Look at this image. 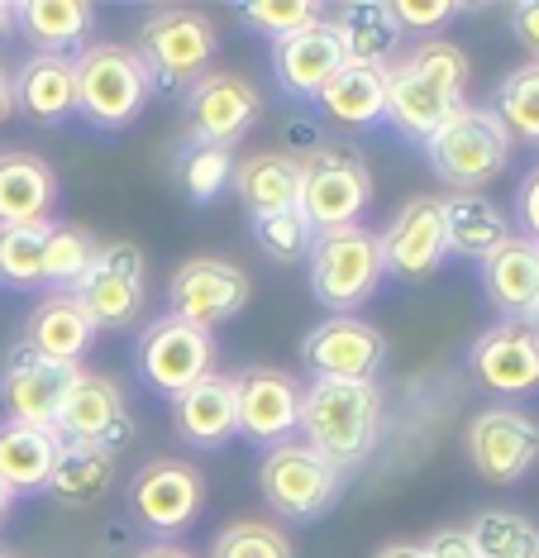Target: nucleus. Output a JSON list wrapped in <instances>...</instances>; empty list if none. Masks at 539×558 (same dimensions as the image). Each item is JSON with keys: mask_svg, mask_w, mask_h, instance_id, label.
<instances>
[{"mask_svg": "<svg viewBox=\"0 0 539 558\" xmlns=\"http://www.w3.org/2000/svg\"><path fill=\"white\" fill-rule=\"evenodd\" d=\"M468 58L448 39H420L402 62L387 68V124L426 148L454 110H464Z\"/></svg>", "mask_w": 539, "mask_h": 558, "instance_id": "1", "label": "nucleus"}, {"mask_svg": "<svg viewBox=\"0 0 539 558\" xmlns=\"http://www.w3.org/2000/svg\"><path fill=\"white\" fill-rule=\"evenodd\" d=\"M301 439L320 449L330 463H363L382 429V391L378 383H311L301 391Z\"/></svg>", "mask_w": 539, "mask_h": 558, "instance_id": "2", "label": "nucleus"}, {"mask_svg": "<svg viewBox=\"0 0 539 558\" xmlns=\"http://www.w3.org/2000/svg\"><path fill=\"white\" fill-rule=\"evenodd\" d=\"M76 72V116L96 130H124L144 116L153 100V77L144 58L120 44H92L82 58H72Z\"/></svg>", "mask_w": 539, "mask_h": 558, "instance_id": "3", "label": "nucleus"}, {"mask_svg": "<svg viewBox=\"0 0 539 558\" xmlns=\"http://www.w3.org/2000/svg\"><path fill=\"white\" fill-rule=\"evenodd\" d=\"M426 158L434 177L454 192H482L487 182L506 172L511 162V134L502 130L496 110L464 106L444 120V130L426 144Z\"/></svg>", "mask_w": 539, "mask_h": 558, "instance_id": "4", "label": "nucleus"}, {"mask_svg": "<svg viewBox=\"0 0 539 558\" xmlns=\"http://www.w3.org/2000/svg\"><path fill=\"white\" fill-rule=\"evenodd\" d=\"M301 215L311 220L315 234L325 230H349L363 220L372 201V172L358 148L349 144H320L301 154Z\"/></svg>", "mask_w": 539, "mask_h": 558, "instance_id": "5", "label": "nucleus"}, {"mask_svg": "<svg viewBox=\"0 0 539 558\" xmlns=\"http://www.w3.org/2000/svg\"><path fill=\"white\" fill-rule=\"evenodd\" d=\"M134 53L144 58L153 92H168V86H191L196 77L211 72L215 53H220V34H215L205 10L163 5L144 20Z\"/></svg>", "mask_w": 539, "mask_h": 558, "instance_id": "6", "label": "nucleus"}, {"mask_svg": "<svg viewBox=\"0 0 539 558\" xmlns=\"http://www.w3.org/2000/svg\"><path fill=\"white\" fill-rule=\"evenodd\" d=\"M259 492L282 520L311 525L339 501L344 492V468L330 463L320 449H311L306 439H287L277 449L263 453L259 463Z\"/></svg>", "mask_w": 539, "mask_h": 558, "instance_id": "7", "label": "nucleus"}, {"mask_svg": "<svg viewBox=\"0 0 539 558\" xmlns=\"http://www.w3.org/2000/svg\"><path fill=\"white\" fill-rule=\"evenodd\" d=\"M311 291L325 301L335 315H354L372 291L382 287V234L349 225V230H325L315 234L311 248Z\"/></svg>", "mask_w": 539, "mask_h": 558, "instance_id": "8", "label": "nucleus"}, {"mask_svg": "<svg viewBox=\"0 0 539 558\" xmlns=\"http://www.w3.org/2000/svg\"><path fill=\"white\" fill-rule=\"evenodd\" d=\"M72 296L82 301V311L96 320V329H124L148 301L144 248L130 244V239L96 244L92 263H86L82 277L72 282Z\"/></svg>", "mask_w": 539, "mask_h": 558, "instance_id": "9", "label": "nucleus"}, {"mask_svg": "<svg viewBox=\"0 0 539 558\" xmlns=\"http://www.w3.org/2000/svg\"><path fill=\"white\" fill-rule=\"evenodd\" d=\"M134 363H139V377L163 391V397H182L187 387L205 383L215 373V339L211 329H196L177 315H163L153 320L134 344Z\"/></svg>", "mask_w": 539, "mask_h": 558, "instance_id": "10", "label": "nucleus"}, {"mask_svg": "<svg viewBox=\"0 0 539 558\" xmlns=\"http://www.w3.org/2000/svg\"><path fill=\"white\" fill-rule=\"evenodd\" d=\"M130 515L153 535H182L205 506V482L187 459H148L130 477Z\"/></svg>", "mask_w": 539, "mask_h": 558, "instance_id": "11", "label": "nucleus"}, {"mask_svg": "<svg viewBox=\"0 0 539 558\" xmlns=\"http://www.w3.org/2000/svg\"><path fill=\"white\" fill-rule=\"evenodd\" d=\"M301 359L315 383H372V373L387 363V339L358 315H330L306 335Z\"/></svg>", "mask_w": 539, "mask_h": 558, "instance_id": "12", "label": "nucleus"}, {"mask_svg": "<svg viewBox=\"0 0 539 558\" xmlns=\"http://www.w3.org/2000/svg\"><path fill=\"white\" fill-rule=\"evenodd\" d=\"M249 272L235 268V263L225 258H191L182 268L172 272L168 282V301H172V315L196 329H215L225 320H235V315L249 306Z\"/></svg>", "mask_w": 539, "mask_h": 558, "instance_id": "13", "label": "nucleus"}, {"mask_svg": "<svg viewBox=\"0 0 539 558\" xmlns=\"http://www.w3.org/2000/svg\"><path fill=\"white\" fill-rule=\"evenodd\" d=\"M259 110H263L259 86L249 77H235V72H205V77L187 86V124L196 144L235 148L253 130Z\"/></svg>", "mask_w": 539, "mask_h": 558, "instance_id": "14", "label": "nucleus"}, {"mask_svg": "<svg viewBox=\"0 0 539 558\" xmlns=\"http://www.w3.org/2000/svg\"><path fill=\"white\" fill-rule=\"evenodd\" d=\"M468 459L478 477L511 487L539 463V425L516 405H492V411L472 415L468 425Z\"/></svg>", "mask_w": 539, "mask_h": 558, "instance_id": "15", "label": "nucleus"}, {"mask_svg": "<svg viewBox=\"0 0 539 558\" xmlns=\"http://www.w3.org/2000/svg\"><path fill=\"white\" fill-rule=\"evenodd\" d=\"M239 391V435H249L263 449H277L301 425V383L282 367H243L235 377Z\"/></svg>", "mask_w": 539, "mask_h": 558, "instance_id": "16", "label": "nucleus"}, {"mask_svg": "<svg viewBox=\"0 0 539 558\" xmlns=\"http://www.w3.org/2000/svg\"><path fill=\"white\" fill-rule=\"evenodd\" d=\"M468 363L472 377L496 397H530L539 391V325L502 320L482 329Z\"/></svg>", "mask_w": 539, "mask_h": 558, "instance_id": "17", "label": "nucleus"}, {"mask_svg": "<svg viewBox=\"0 0 539 558\" xmlns=\"http://www.w3.org/2000/svg\"><path fill=\"white\" fill-rule=\"evenodd\" d=\"M53 429L62 435V444H100V449H120L134 435L120 387L100 373H82V367H76L68 397L58 405Z\"/></svg>", "mask_w": 539, "mask_h": 558, "instance_id": "18", "label": "nucleus"}, {"mask_svg": "<svg viewBox=\"0 0 539 558\" xmlns=\"http://www.w3.org/2000/svg\"><path fill=\"white\" fill-rule=\"evenodd\" d=\"M72 377L76 367H62L15 349L10 363L0 367V425H53Z\"/></svg>", "mask_w": 539, "mask_h": 558, "instance_id": "19", "label": "nucleus"}, {"mask_svg": "<svg viewBox=\"0 0 539 558\" xmlns=\"http://www.w3.org/2000/svg\"><path fill=\"white\" fill-rule=\"evenodd\" d=\"M444 206L440 196H416L396 210L382 234V277H426L444 258Z\"/></svg>", "mask_w": 539, "mask_h": 558, "instance_id": "20", "label": "nucleus"}, {"mask_svg": "<svg viewBox=\"0 0 539 558\" xmlns=\"http://www.w3.org/2000/svg\"><path fill=\"white\" fill-rule=\"evenodd\" d=\"M92 344H96V320L82 311V301H76L72 291H48V296L29 311V320H24L20 349L34 353V359L76 367Z\"/></svg>", "mask_w": 539, "mask_h": 558, "instance_id": "21", "label": "nucleus"}, {"mask_svg": "<svg viewBox=\"0 0 539 558\" xmlns=\"http://www.w3.org/2000/svg\"><path fill=\"white\" fill-rule=\"evenodd\" d=\"M482 291L506 320H525L535 325L539 315V244L511 234L506 244H496L487 258L478 263Z\"/></svg>", "mask_w": 539, "mask_h": 558, "instance_id": "22", "label": "nucleus"}, {"mask_svg": "<svg viewBox=\"0 0 539 558\" xmlns=\"http://www.w3.org/2000/svg\"><path fill=\"white\" fill-rule=\"evenodd\" d=\"M344 44L335 34V24H311V29L291 34V39L273 44V68H277V82L287 96L297 100H315L320 92L330 86V77L344 68Z\"/></svg>", "mask_w": 539, "mask_h": 558, "instance_id": "23", "label": "nucleus"}, {"mask_svg": "<svg viewBox=\"0 0 539 558\" xmlns=\"http://www.w3.org/2000/svg\"><path fill=\"white\" fill-rule=\"evenodd\" d=\"M172 425L177 439L191 449H220L239 435V391L235 377L211 373L205 383L187 387L182 397H172Z\"/></svg>", "mask_w": 539, "mask_h": 558, "instance_id": "24", "label": "nucleus"}, {"mask_svg": "<svg viewBox=\"0 0 539 558\" xmlns=\"http://www.w3.org/2000/svg\"><path fill=\"white\" fill-rule=\"evenodd\" d=\"M62 459V435L53 425H0V497L44 492Z\"/></svg>", "mask_w": 539, "mask_h": 558, "instance_id": "25", "label": "nucleus"}, {"mask_svg": "<svg viewBox=\"0 0 539 558\" xmlns=\"http://www.w3.org/2000/svg\"><path fill=\"white\" fill-rule=\"evenodd\" d=\"M58 201V177L44 158L34 154H0V230L48 220V206Z\"/></svg>", "mask_w": 539, "mask_h": 558, "instance_id": "26", "label": "nucleus"}, {"mask_svg": "<svg viewBox=\"0 0 539 558\" xmlns=\"http://www.w3.org/2000/svg\"><path fill=\"white\" fill-rule=\"evenodd\" d=\"M440 206H444V248L458 253V258L482 263L496 244L511 239V220L482 192H448Z\"/></svg>", "mask_w": 539, "mask_h": 558, "instance_id": "27", "label": "nucleus"}, {"mask_svg": "<svg viewBox=\"0 0 539 558\" xmlns=\"http://www.w3.org/2000/svg\"><path fill=\"white\" fill-rule=\"evenodd\" d=\"M15 106L34 124H62L68 116H76V72H72V58L34 53L15 72Z\"/></svg>", "mask_w": 539, "mask_h": 558, "instance_id": "28", "label": "nucleus"}, {"mask_svg": "<svg viewBox=\"0 0 539 558\" xmlns=\"http://www.w3.org/2000/svg\"><path fill=\"white\" fill-rule=\"evenodd\" d=\"M235 192L253 220L301 210V162L297 154H253L235 168Z\"/></svg>", "mask_w": 539, "mask_h": 558, "instance_id": "29", "label": "nucleus"}, {"mask_svg": "<svg viewBox=\"0 0 539 558\" xmlns=\"http://www.w3.org/2000/svg\"><path fill=\"white\" fill-rule=\"evenodd\" d=\"M315 100H320V110H325L335 124H349V130H372V124L387 120V68L344 62Z\"/></svg>", "mask_w": 539, "mask_h": 558, "instance_id": "30", "label": "nucleus"}, {"mask_svg": "<svg viewBox=\"0 0 539 558\" xmlns=\"http://www.w3.org/2000/svg\"><path fill=\"white\" fill-rule=\"evenodd\" d=\"M110 487H115V449H100V444H62V459L44 492L58 506H68V511H82V506H96Z\"/></svg>", "mask_w": 539, "mask_h": 558, "instance_id": "31", "label": "nucleus"}, {"mask_svg": "<svg viewBox=\"0 0 539 558\" xmlns=\"http://www.w3.org/2000/svg\"><path fill=\"white\" fill-rule=\"evenodd\" d=\"M15 24L34 39L38 53L68 58V48L92 34L96 10L86 0H24V5H15Z\"/></svg>", "mask_w": 539, "mask_h": 558, "instance_id": "32", "label": "nucleus"}, {"mask_svg": "<svg viewBox=\"0 0 539 558\" xmlns=\"http://www.w3.org/2000/svg\"><path fill=\"white\" fill-rule=\"evenodd\" d=\"M335 34L344 44V58L368 62V68H387V53L402 39L387 0H354V5H344L335 20Z\"/></svg>", "mask_w": 539, "mask_h": 558, "instance_id": "33", "label": "nucleus"}, {"mask_svg": "<svg viewBox=\"0 0 539 558\" xmlns=\"http://www.w3.org/2000/svg\"><path fill=\"white\" fill-rule=\"evenodd\" d=\"M235 182V154L229 148H215V144H191L177 154V186L191 206H211L215 196L229 192Z\"/></svg>", "mask_w": 539, "mask_h": 558, "instance_id": "34", "label": "nucleus"}, {"mask_svg": "<svg viewBox=\"0 0 539 558\" xmlns=\"http://www.w3.org/2000/svg\"><path fill=\"white\" fill-rule=\"evenodd\" d=\"M478 558H539V525L520 511H482L468 525Z\"/></svg>", "mask_w": 539, "mask_h": 558, "instance_id": "35", "label": "nucleus"}, {"mask_svg": "<svg viewBox=\"0 0 539 558\" xmlns=\"http://www.w3.org/2000/svg\"><path fill=\"white\" fill-rule=\"evenodd\" d=\"M53 234V220L20 225V230H0V282L15 291L44 287V248Z\"/></svg>", "mask_w": 539, "mask_h": 558, "instance_id": "36", "label": "nucleus"}, {"mask_svg": "<svg viewBox=\"0 0 539 558\" xmlns=\"http://www.w3.org/2000/svg\"><path fill=\"white\" fill-rule=\"evenodd\" d=\"M496 120L511 134V144H535L539 148V62L506 72L502 92H496Z\"/></svg>", "mask_w": 539, "mask_h": 558, "instance_id": "37", "label": "nucleus"}, {"mask_svg": "<svg viewBox=\"0 0 539 558\" xmlns=\"http://www.w3.org/2000/svg\"><path fill=\"white\" fill-rule=\"evenodd\" d=\"M239 20L253 24L263 39L282 44L325 20V5H315V0H249V5H239Z\"/></svg>", "mask_w": 539, "mask_h": 558, "instance_id": "38", "label": "nucleus"}, {"mask_svg": "<svg viewBox=\"0 0 539 558\" xmlns=\"http://www.w3.org/2000/svg\"><path fill=\"white\" fill-rule=\"evenodd\" d=\"M211 558H297V544L267 520H235L215 535Z\"/></svg>", "mask_w": 539, "mask_h": 558, "instance_id": "39", "label": "nucleus"}, {"mask_svg": "<svg viewBox=\"0 0 539 558\" xmlns=\"http://www.w3.org/2000/svg\"><path fill=\"white\" fill-rule=\"evenodd\" d=\"M253 239H259V248L277 263H306L315 248V230L301 210H282V215L253 220Z\"/></svg>", "mask_w": 539, "mask_h": 558, "instance_id": "40", "label": "nucleus"}, {"mask_svg": "<svg viewBox=\"0 0 539 558\" xmlns=\"http://www.w3.org/2000/svg\"><path fill=\"white\" fill-rule=\"evenodd\" d=\"M96 253V239L86 230H72V225H53L48 234V248H44V282L48 287H72L82 268L92 263Z\"/></svg>", "mask_w": 539, "mask_h": 558, "instance_id": "41", "label": "nucleus"}, {"mask_svg": "<svg viewBox=\"0 0 539 558\" xmlns=\"http://www.w3.org/2000/svg\"><path fill=\"white\" fill-rule=\"evenodd\" d=\"M392 5V20L396 29H410V34H426V29H440L458 15L454 0H387Z\"/></svg>", "mask_w": 539, "mask_h": 558, "instance_id": "42", "label": "nucleus"}, {"mask_svg": "<svg viewBox=\"0 0 539 558\" xmlns=\"http://www.w3.org/2000/svg\"><path fill=\"white\" fill-rule=\"evenodd\" d=\"M516 220H520L525 239L539 244V168L525 172V182H520V192H516Z\"/></svg>", "mask_w": 539, "mask_h": 558, "instance_id": "43", "label": "nucleus"}, {"mask_svg": "<svg viewBox=\"0 0 539 558\" xmlns=\"http://www.w3.org/2000/svg\"><path fill=\"white\" fill-rule=\"evenodd\" d=\"M511 34L530 53V62H539V0H525V5L511 10Z\"/></svg>", "mask_w": 539, "mask_h": 558, "instance_id": "44", "label": "nucleus"}, {"mask_svg": "<svg viewBox=\"0 0 539 558\" xmlns=\"http://www.w3.org/2000/svg\"><path fill=\"white\" fill-rule=\"evenodd\" d=\"M426 558H478L468 530H440V535L426 539Z\"/></svg>", "mask_w": 539, "mask_h": 558, "instance_id": "45", "label": "nucleus"}, {"mask_svg": "<svg viewBox=\"0 0 539 558\" xmlns=\"http://www.w3.org/2000/svg\"><path fill=\"white\" fill-rule=\"evenodd\" d=\"M15 116V72H5V62H0V124Z\"/></svg>", "mask_w": 539, "mask_h": 558, "instance_id": "46", "label": "nucleus"}, {"mask_svg": "<svg viewBox=\"0 0 539 558\" xmlns=\"http://www.w3.org/2000/svg\"><path fill=\"white\" fill-rule=\"evenodd\" d=\"M134 558H196L187 549V544H172V539H153L144 554H134Z\"/></svg>", "mask_w": 539, "mask_h": 558, "instance_id": "47", "label": "nucleus"}, {"mask_svg": "<svg viewBox=\"0 0 539 558\" xmlns=\"http://www.w3.org/2000/svg\"><path fill=\"white\" fill-rule=\"evenodd\" d=\"M372 558H426V549L420 544H382Z\"/></svg>", "mask_w": 539, "mask_h": 558, "instance_id": "48", "label": "nucleus"}, {"mask_svg": "<svg viewBox=\"0 0 539 558\" xmlns=\"http://www.w3.org/2000/svg\"><path fill=\"white\" fill-rule=\"evenodd\" d=\"M10 24H15V5H10V0H0V39L10 34Z\"/></svg>", "mask_w": 539, "mask_h": 558, "instance_id": "49", "label": "nucleus"}, {"mask_svg": "<svg viewBox=\"0 0 539 558\" xmlns=\"http://www.w3.org/2000/svg\"><path fill=\"white\" fill-rule=\"evenodd\" d=\"M535 325H539V315H535Z\"/></svg>", "mask_w": 539, "mask_h": 558, "instance_id": "50", "label": "nucleus"}]
</instances>
